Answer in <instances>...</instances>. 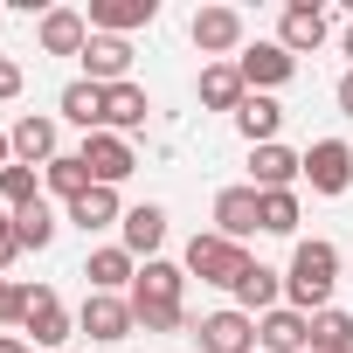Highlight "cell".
<instances>
[{
  "label": "cell",
  "instance_id": "cell-21",
  "mask_svg": "<svg viewBox=\"0 0 353 353\" xmlns=\"http://www.w3.org/2000/svg\"><path fill=\"white\" fill-rule=\"evenodd\" d=\"M145 118H152V97H145L139 83H111V90H104V132L125 139V132H139Z\"/></svg>",
  "mask_w": 353,
  "mask_h": 353
},
{
  "label": "cell",
  "instance_id": "cell-13",
  "mask_svg": "<svg viewBox=\"0 0 353 353\" xmlns=\"http://www.w3.org/2000/svg\"><path fill=\"white\" fill-rule=\"evenodd\" d=\"M35 42H42V56H83V49H90V14H77V8H49L42 28H35Z\"/></svg>",
  "mask_w": 353,
  "mask_h": 353
},
{
  "label": "cell",
  "instance_id": "cell-29",
  "mask_svg": "<svg viewBox=\"0 0 353 353\" xmlns=\"http://www.w3.org/2000/svg\"><path fill=\"white\" fill-rule=\"evenodd\" d=\"M0 201H8V215L14 208H28V201H42V166H0Z\"/></svg>",
  "mask_w": 353,
  "mask_h": 353
},
{
  "label": "cell",
  "instance_id": "cell-11",
  "mask_svg": "<svg viewBox=\"0 0 353 353\" xmlns=\"http://www.w3.org/2000/svg\"><path fill=\"white\" fill-rule=\"evenodd\" d=\"M256 229H263V201H256V188H222V194H215V236L250 243Z\"/></svg>",
  "mask_w": 353,
  "mask_h": 353
},
{
  "label": "cell",
  "instance_id": "cell-14",
  "mask_svg": "<svg viewBox=\"0 0 353 353\" xmlns=\"http://www.w3.org/2000/svg\"><path fill=\"white\" fill-rule=\"evenodd\" d=\"M325 8H319V0H291V8H284V21H277V42L291 49V56H312L319 42H325Z\"/></svg>",
  "mask_w": 353,
  "mask_h": 353
},
{
  "label": "cell",
  "instance_id": "cell-17",
  "mask_svg": "<svg viewBox=\"0 0 353 353\" xmlns=\"http://www.w3.org/2000/svg\"><path fill=\"white\" fill-rule=\"evenodd\" d=\"M181 284H188V270L181 263H139V277H132V312L139 305H181Z\"/></svg>",
  "mask_w": 353,
  "mask_h": 353
},
{
  "label": "cell",
  "instance_id": "cell-19",
  "mask_svg": "<svg viewBox=\"0 0 353 353\" xmlns=\"http://www.w3.org/2000/svg\"><path fill=\"white\" fill-rule=\"evenodd\" d=\"M83 277H90V291H111V298H118V291L139 277V256H132L125 243H111V250H90V256H83Z\"/></svg>",
  "mask_w": 353,
  "mask_h": 353
},
{
  "label": "cell",
  "instance_id": "cell-31",
  "mask_svg": "<svg viewBox=\"0 0 353 353\" xmlns=\"http://www.w3.org/2000/svg\"><path fill=\"white\" fill-rule=\"evenodd\" d=\"M263 201V236H298V194L277 188V194H256Z\"/></svg>",
  "mask_w": 353,
  "mask_h": 353
},
{
  "label": "cell",
  "instance_id": "cell-35",
  "mask_svg": "<svg viewBox=\"0 0 353 353\" xmlns=\"http://www.w3.org/2000/svg\"><path fill=\"white\" fill-rule=\"evenodd\" d=\"M8 97H21V63L0 56V104H8Z\"/></svg>",
  "mask_w": 353,
  "mask_h": 353
},
{
  "label": "cell",
  "instance_id": "cell-38",
  "mask_svg": "<svg viewBox=\"0 0 353 353\" xmlns=\"http://www.w3.org/2000/svg\"><path fill=\"white\" fill-rule=\"evenodd\" d=\"M0 166H14V139L8 132H0Z\"/></svg>",
  "mask_w": 353,
  "mask_h": 353
},
{
  "label": "cell",
  "instance_id": "cell-3",
  "mask_svg": "<svg viewBox=\"0 0 353 353\" xmlns=\"http://www.w3.org/2000/svg\"><path fill=\"white\" fill-rule=\"evenodd\" d=\"M70 325H77V319H70V305H63L49 284H28V312H21L28 346H35V353H42V346H63V339H70Z\"/></svg>",
  "mask_w": 353,
  "mask_h": 353
},
{
  "label": "cell",
  "instance_id": "cell-39",
  "mask_svg": "<svg viewBox=\"0 0 353 353\" xmlns=\"http://www.w3.org/2000/svg\"><path fill=\"white\" fill-rule=\"evenodd\" d=\"M339 49H346V56H353V28H346V42H339Z\"/></svg>",
  "mask_w": 353,
  "mask_h": 353
},
{
  "label": "cell",
  "instance_id": "cell-16",
  "mask_svg": "<svg viewBox=\"0 0 353 353\" xmlns=\"http://www.w3.org/2000/svg\"><path fill=\"white\" fill-rule=\"evenodd\" d=\"M229 291H236V312L263 319V312H277V298H284V277H277L270 263H256V256H250V270H243V277H236Z\"/></svg>",
  "mask_w": 353,
  "mask_h": 353
},
{
  "label": "cell",
  "instance_id": "cell-34",
  "mask_svg": "<svg viewBox=\"0 0 353 353\" xmlns=\"http://www.w3.org/2000/svg\"><path fill=\"white\" fill-rule=\"evenodd\" d=\"M14 256H21V236H14V215H8V208H0V270H8Z\"/></svg>",
  "mask_w": 353,
  "mask_h": 353
},
{
  "label": "cell",
  "instance_id": "cell-9",
  "mask_svg": "<svg viewBox=\"0 0 353 353\" xmlns=\"http://www.w3.org/2000/svg\"><path fill=\"white\" fill-rule=\"evenodd\" d=\"M83 166H90V181L97 188H118V181H132V139H118V132H90L83 139Z\"/></svg>",
  "mask_w": 353,
  "mask_h": 353
},
{
  "label": "cell",
  "instance_id": "cell-7",
  "mask_svg": "<svg viewBox=\"0 0 353 353\" xmlns=\"http://www.w3.org/2000/svg\"><path fill=\"white\" fill-rule=\"evenodd\" d=\"M236 70H243V83H250V90H277V83H291V77H298V56H291L284 42H250V49L236 56Z\"/></svg>",
  "mask_w": 353,
  "mask_h": 353
},
{
  "label": "cell",
  "instance_id": "cell-37",
  "mask_svg": "<svg viewBox=\"0 0 353 353\" xmlns=\"http://www.w3.org/2000/svg\"><path fill=\"white\" fill-rule=\"evenodd\" d=\"M0 353H35L28 339H14V332H0Z\"/></svg>",
  "mask_w": 353,
  "mask_h": 353
},
{
  "label": "cell",
  "instance_id": "cell-36",
  "mask_svg": "<svg viewBox=\"0 0 353 353\" xmlns=\"http://www.w3.org/2000/svg\"><path fill=\"white\" fill-rule=\"evenodd\" d=\"M339 111H346V118H353V70H346V77H339Z\"/></svg>",
  "mask_w": 353,
  "mask_h": 353
},
{
  "label": "cell",
  "instance_id": "cell-18",
  "mask_svg": "<svg viewBox=\"0 0 353 353\" xmlns=\"http://www.w3.org/2000/svg\"><path fill=\"white\" fill-rule=\"evenodd\" d=\"M118 229H125V250L152 263V256H159V243H166V208H159V201H139V208H125V222H118Z\"/></svg>",
  "mask_w": 353,
  "mask_h": 353
},
{
  "label": "cell",
  "instance_id": "cell-15",
  "mask_svg": "<svg viewBox=\"0 0 353 353\" xmlns=\"http://www.w3.org/2000/svg\"><path fill=\"white\" fill-rule=\"evenodd\" d=\"M188 35H194L201 56H236V49H243V14H236V8H201Z\"/></svg>",
  "mask_w": 353,
  "mask_h": 353
},
{
  "label": "cell",
  "instance_id": "cell-23",
  "mask_svg": "<svg viewBox=\"0 0 353 353\" xmlns=\"http://www.w3.org/2000/svg\"><path fill=\"white\" fill-rule=\"evenodd\" d=\"M8 139H14V159H21V166H49V159H56V118H35V111H28Z\"/></svg>",
  "mask_w": 353,
  "mask_h": 353
},
{
  "label": "cell",
  "instance_id": "cell-10",
  "mask_svg": "<svg viewBox=\"0 0 353 353\" xmlns=\"http://www.w3.org/2000/svg\"><path fill=\"white\" fill-rule=\"evenodd\" d=\"M83 83H97V90L132 83V42H125V35H90V49H83Z\"/></svg>",
  "mask_w": 353,
  "mask_h": 353
},
{
  "label": "cell",
  "instance_id": "cell-28",
  "mask_svg": "<svg viewBox=\"0 0 353 353\" xmlns=\"http://www.w3.org/2000/svg\"><path fill=\"white\" fill-rule=\"evenodd\" d=\"M312 353H353V312H339V305L312 312Z\"/></svg>",
  "mask_w": 353,
  "mask_h": 353
},
{
  "label": "cell",
  "instance_id": "cell-12",
  "mask_svg": "<svg viewBox=\"0 0 353 353\" xmlns=\"http://www.w3.org/2000/svg\"><path fill=\"white\" fill-rule=\"evenodd\" d=\"M256 353H312V319L291 312V305L263 312L256 319Z\"/></svg>",
  "mask_w": 353,
  "mask_h": 353
},
{
  "label": "cell",
  "instance_id": "cell-25",
  "mask_svg": "<svg viewBox=\"0 0 353 353\" xmlns=\"http://www.w3.org/2000/svg\"><path fill=\"white\" fill-rule=\"evenodd\" d=\"M243 97H250V83H243L236 63H208V70H201V104H208V111H236Z\"/></svg>",
  "mask_w": 353,
  "mask_h": 353
},
{
  "label": "cell",
  "instance_id": "cell-8",
  "mask_svg": "<svg viewBox=\"0 0 353 353\" xmlns=\"http://www.w3.org/2000/svg\"><path fill=\"white\" fill-rule=\"evenodd\" d=\"M305 181V152L291 145H250V188L256 194H277V188H298Z\"/></svg>",
  "mask_w": 353,
  "mask_h": 353
},
{
  "label": "cell",
  "instance_id": "cell-27",
  "mask_svg": "<svg viewBox=\"0 0 353 353\" xmlns=\"http://www.w3.org/2000/svg\"><path fill=\"white\" fill-rule=\"evenodd\" d=\"M70 222L90 236V229H111V222H125V208H118V188H90L83 201H70Z\"/></svg>",
  "mask_w": 353,
  "mask_h": 353
},
{
  "label": "cell",
  "instance_id": "cell-32",
  "mask_svg": "<svg viewBox=\"0 0 353 353\" xmlns=\"http://www.w3.org/2000/svg\"><path fill=\"white\" fill-rule=\"evenodd\" d=\"M132 319H139V332H181V325H188L181 305H139Z\"/></svg>",
  "mask_w": 353,
  "mask_h": 353
},
{
  "label": "cell",
  "instance_id": "cell-6",
  "mask_svg": "<svg viewBox=\"0 0 353 353\" xmlns=\"http://www.w3.org/2000/svg\"><path fill=\"white\" fill-rule=\"evenodd\" d=\"M305 181H312V194H346V188H353V145H346V139H312Z\"/></svg>",
  "mask_w": 353,
  "mask_h": 353
},
{
  "label": "cell",
  "instance_id": "cell-22",
  "mask_svg": "<svg viewBox=\"0 0 353 353\" xmlns=\"http://www.w3.org/2000/svg\"><path fill=\"white\" fill-rule=\"evenodd\" d=\"M277 125H284V104H277V97L250 90V97L236 104V132H243L250 145H277Z\"/></svg>",
  "mask_w": 353,
  "mask_h": 353
},
{
  "label": "cell",
  "instance_id": "cell-4",
  "mask_svg": "<svg viewBox=\"0 0 353 353\" xmlns=\"http://www.w3.org/2000/svg\"><path fill=\"white\" fill-rule=\"evenodd\" d=\"M77 332H90L97 346H111V339H132V332H139V319H132V298L90 291V298H83V312H77Z\"/></svg>",
  "mask_w": 353,
  "mask_h": 353
},
{
  "label": "cell",
  "instance_id": "cell-2",
  "mask_svg": "<svg viewBox=\"0 0 353 353\" xmlns=\"http://www.w3.org/2000/svg\"><path fill=\"white\" fill-rule=\"evenodd\" d=\"M181 270H188V277H201V284H222V291H229V284L250 270V250L208 229V236H194V243H188V263H181Z\"/></svg>",
  "mask_w": 353,
  "mask_h": 353
},
{
  "label": "cell",
  "instance_id": "cell-5",
  "mask_svg": "<svg viewBox=\"0 0 353 353\" xmlns=\"http://www.w3.org/2000/svg\"><path fill=\"white\" fill-rule=\"evenodd\" d=\"M194 339H201V353H256V319L250 312H208V319H194L188 325Z\"/></svg>",
  "mask_w": 353,
  "mask_h": 353
},
{
  "label": "cell",
  "instance_id": "cell-24",
  "mask_svg": "<svg viewBox=\"0 0 353 353\" xmlns=\"http://www.w3.org/2000/svg\"><path fill=\"white\" fill-rule=\"evenodd\" d=\"M42 188L49 194H63V201H83L97 181H90V166H83V152H56L49 166H42Z\"/></svg>",
  "mask_w": 353,
  "mask_h": 353
},
{
  "label": "cell",
  "instance_id": "cell-1",
  "mask_svg": "<svg viewBox=\"0 0 353 353\" xmlns=\"http://www.w3.org/2000/svg\"><path fill=\"white\" fill-rule=\"evenodd\" d=\"M332 284H339V250L325 243V236H312V243H298L291 250V270H284V298H291V312H325L332 305Z\"/></svg>",
  "mask_w": 353,
  "mask_h": 353
},
{
  "label": "cell",
  "instance_id": "cell-30",
  "mask_svg": "<svg viewBox=\"0 0 353 353\" xmlns=\"http://www.w3.org/2000/svg\"><path fill=\"white\" fill-rule=\"evenodd\" d=\"M14 236H21V250H49V243H56V208H49V201L14 208Z\"/></svg>",
  "mask_w": 353,
  "mask_h": 353
},
{
  "label": "cell",
  "instance_id": "cell-33",
  "mask_svg": "<svg viewBox=\"0 0 353 353\" xmlns=\"http://www.w3.org/2000/svg\"><path fill=\"white\" fill-rule=\"evenodd\" d=\"M21 312H28V284H8V277H0V325H21Z\"/></svg>",
  "mask_w": 353,
  "mask_h": 353
},
{
  "label": "cell",
  "instance_id": "cell-26",
  "mask_svg": "<svg viewBox=\"0 0 353 353\" xmlns=\"http://www.w3.org/2000/svg\"><path fill=\"white\" fill-rule=\"evenodd\" d=\"M56 111H63L70 125H83V139H90V132H104V90H97V83H83V77L56 97Z\"/></svg>",
  "mask_w": 353,
  "mask_h": 353
},
{
  "label": "cell",
  "instance_id": "cell-20",
  "mask_svg": "<svg viewBox=\"0 0 353 353\" xmlns=\"http://www.w3.org/2000/svg\"><path fill=\"white\" fill-rule=\"evenodd\" d=\"M159 14V0H90V35H125Z\"/></svg>",
  "mask_w": 353,
  "mask_h": 353
}]
</instances>
